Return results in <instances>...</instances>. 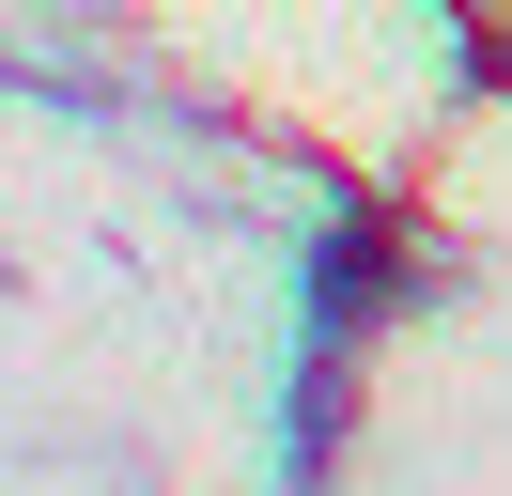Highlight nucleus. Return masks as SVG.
I'll return each mask as SVG.
<instances>
[{
  "mask_svg": "<svg viewBox=\"0 0 512 496\" xmlns=\"http://www.w3.org/2000/svg\"><path fill=\"white\" fill-rule=\"evenodd\" d=\"M450 16H466V47H481V62L512 78V0H450Z\"/></svg>",
  "mask_w": 512,
  "mask_h": 496,
  "instance_id": "1",
  "label": "nucleus"
}]
</instances>
